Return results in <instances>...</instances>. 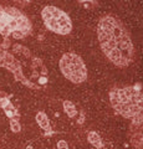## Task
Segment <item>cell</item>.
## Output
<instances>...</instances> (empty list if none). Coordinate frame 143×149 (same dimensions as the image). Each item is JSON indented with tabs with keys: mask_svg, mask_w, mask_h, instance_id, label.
<instances>
[{
	"mask_svg": "<svg viewBox=\"0 0 143 149\" xmlns=\"http://www.w3.org/2000/svg\"><path fill=\"white\" fill-rule=\"evenodd\" d=\"M97 36L103 54L117 67H127L132 62L135 50L124 26L113 16H103L98 21Z\"/></svg>",
	"mask_w": 143,
	"mask_h": 149,
	"instance_id": "cell-1",
	"label": "cell"
},
{
	"mask_svg": "<svg viewBox=\"0 0 143 149\" xmlns=\"http://www.w3.org/2000/svg\"><path fill=\"white\" fill-rule=\"evenodd\" d=\"M140 88V86L113 88L110 92L113 109L122 117L131 119L133 125L143 123V93Z\"/></svg>",
	"mask_w": 143,
	"mask_h": 149,
	"instance_id": "cell-2",
	"label": "cell"
},
{
	"mask_svg": "<svg viewBox=\"0 0 143 149\" xmlns=\"http://www.w3.org/2000/svg\"><path fill=\"white\" fill-rule=\"evenodd\" d=\"M31 24L24 14L16 8L0 5V35L22 39L30 34Z\"/></svg>",
	"mask_w": 143,
	"mask_h": 149,
	"instance_id": "cell-3",
	"label": "cell"
},
{
	"mask_svg": "<svg viewBox=\"0 0 143 149\" xmlns=\"http://www.w3.org/2000/svg\"><path fill=\"white\" fill-rule=\"evenodd\" d=\"M44 24L49 30L60 35H67L72 30V22L68 15L56 6H45L41 11Z\"/></svg>",
	"mask_w": 143,
	"mask_h": 149,
	"instance_id": "cell-4",
	"label": "cell"
},
{
	"mask_svg": "<svg viewBox=\"0 0 143 149\" xmlns=\"http://www.w3.org/2000/svg\"><path fill=\"white\" fill-rule=\"evenodd\" d=\"M60 70L67 80L73 83H82L87 78V68L78 55L73 52L65 54L60 60Z\"/></svg>",
	"mask_w": 143,
	"mask_h": 149,
	"instance_id": "cell-5",
	"label": "cell"
},
{
	"mask_svg": "<svg viewBox=\"0 0 143 149\" xmlns=\"http://www.w3.org/2000/svg\"><path fill=\"white\" fill-rule=\"evenodd\" d=\"M0 67H5L8 70H10V71L14 73V76H15V80L16 81H20L22 82L24 85H26L27 87H31V88H39V86H36L35 83H33L31 81H29L27 78L24 76V73H22V70H21V66L19 61H16L15 57L9 54L8 51H5L3 47H0Z\"/></svg>",
	"mask_w": 143,
	"mask_h": 149,
	"instance_id": "cell-6",
	"label": "cell"
},
{
	"mask_svg": "<svg viewBox=\"0 0 143 149\" xmlns=\"http://www.w3.org/2000/svg\"><path fill=\"white\" fill-rule=\"evenodd\" d=\"M36 122H38V124L43 129L47 130V133H49L47 136H50V133H51V129H50V122H49L47 116H46L44 112H39V113L36 114Z\"/></svg>",
	"mask_w": 143,
	"mask_h": 149,
	"instance_id": "cell-7",
	"label": "cell"
},
{
	"mask_svg": "<svg viewBox=\"0 0 143 149\" xmlns=\"http://www.w3.org/2000/svg\"><path fill=\"white\" fill-rule=\"evenodd\" d=\"M87 139H89V142L90 144H92L93 147L96 148H103V144H102V139H101V137L98 136L96 132H90L89 133V137H87Z\"/></svg>",
	"mask_w": 143,
	"mask_h": 149,
	"instance_id": "cell-8",
	"label": "cell"
},
{
	"mask_svg": "<svg viewBox=\"0 0 143 149\" xmlns=\"http://www.w3.org/2000/svg\"><path fill=\"white\" fill-rule=\"evenodd\" d=\"M63 109H65L66 114L68 116V117L72 118V117H75V116H76V107L70 101H65V102H63Z\"/></svg>",
	"mask_w": 143,
	"mask_h": 149,
	"instance_id": "cell-9",
	"label": "cell"
},
{
	"mask_svg": "<svg viewBox=\"0 0 143 149\" xmlns=\"http://www.w3.org/2000/svg\"><path fill=\"white\" fill-rule=\"evenodd\" d=\"M132 143L138 149H143V133H136V136L132 137Z\"/></svg>",
	"mask_w": 143,
	"mask_h": 149,
	"instance_id": "cell-10",
	"label": "cell"
},
{
	"mask_svg": "<svg viewBox=\"0 0 143 149\" xmlns=\"http://www.w3.org/2000/svg\"><path fill=\"white\" fill-rule=\"evenodd\" d=\"M3 108H4V111H5V114L10 119H13L14 117H16L17 116V111L15 109V107H14L11 103H8L5 107H3Z\"/></svg>",
	"mask_w": 143,
	"mask_h": 149,
	"instance_id": "cell-11",
	"label": "cell"
},
{
	"mask_svg": "<svg viewBox=\"0 0 143 149\" xmlns=\"http://www.w3.org/2000/svg\"><path fill=\"white\" fill-rule=\"evenodd\" d=\"M10 128H11V130H13L14 133H19L20 130H21V125L19 123V120L15 119V118L10 119Z\"/></svg>",
	"mask_w": 143,
	"mask_h": 149,
	"instance_id": "cell-12",
	"label": "cell"
},
{
	"mask_svg": "<svg viewBox=\"0 0 143 149\" xmlns=\"http://www.w3.org/2000/svg\"><path fill=\"white\" fill-rule=\"evenodd\" d=\"M8 103H10L6 97H0V107H5Z\"/></svg>",
	"mask_w": 143,
	"mask_h": 149,
	"instance_id": "cell-13",
	"label": "cell"
},
{
	"mask_svg": "<svg viewBox=\"0 0 143 149\" xmlns=\"http://www.w3.org/2000/svg\"><path fill=\"white\" fill-rule=\"evenodd\" d=\"M57 148L59 149H67V143L65 141H60L57 144Z\"/></svg>",
	"mask_w": 143,
	"mask_h": 149,
	"instance_id": "cell-14",
	"label": "cell"
},
{
	"mask_svg": "<svg viewBox=\"0 0 143 149\" xmlns=\"http://www.w3.org/2000/svg\"><path fill=\"white\" fill-rule=\"evenodd\" d=\"M15 1L17 3H20V4H27V3H30L31 0H15Z\"/></svg>",
	"mask_w": 143,
	"mask_h": 149,
	"instance_id": "cell-15",
	"label": "cell"
},
{
	"mask_svg": "<svg viewBox=\"0 0 143 149\" xmlns=\"http://www.w3.org/2000/svg\"><path fill=\"white\" fill-rule=\"evenodd\" d=\"M81 3H95L96 0H80Z\"/></svg>",
	"mask_w": 143,
	"mask_h": 149,
	"instance_id": "cell-16",
	"label": "cell"
},
{
	"mask_svg": "<svg viewBox=\"0 0 143 149\" xmlns=\"http://www.w3.org/2000/svg\"><path fill=\"white\" fill-rule=\"evenodd\" d=\"M26 149H33V147H27Z\"/></svg>",
	"mask_w": 143,
	"mask_h": 149,
	"instance_id": "cell-17",
	"label": "cell"
}]
</instances>
